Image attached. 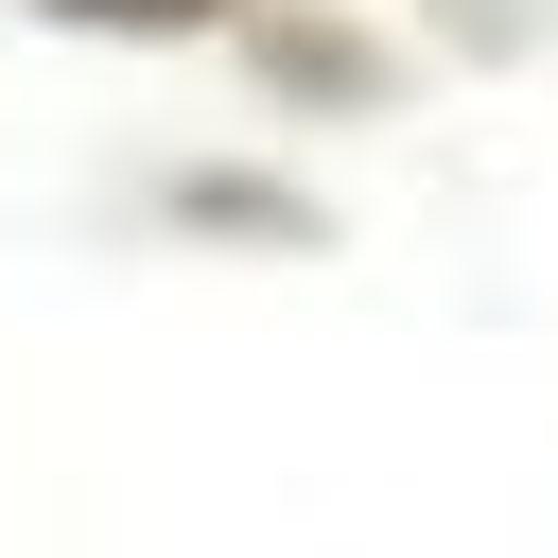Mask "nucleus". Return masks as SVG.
I'll use <instances>...</instances> for the list:
<instances>
[{"instance_id":"nucleus-3","label":"nucleus","mask_w":558,"mask_h":558,"mask_svg":"<svg viewBox=\"0 0 558 558\" xmlns=\"http://www.w3.org/2000/svg\"><path fill=\"white\" fill-rule=\"evenodd\" d=\"M35 17H87V35H244L262 0H35Z\"/></svg>"},{"instance_id":"nucleus-2","label":"nucleus","mask_w":558,"mask_h":558,"mask_svg":"<svg viewBox=\"0 0 558 558\" xmlns=\"http://www.w3.org/2000/svg\"><path fill=\"white\" fill-rule=\"evenodd\" d=\"M244 52H262V87H279V105H349V122L401 87V52H384L366 17H314V0H262V17H244Z\"/></svg>"},{"instance_id":"nucleus-4","label":"nucleus","mask_w":558,"mask_h":558,"mask_svg":"<svg viewBox=\"0 0 558 558\" xmlns=\"http://www.w3.org/2000/svg\"><path fill=\"white\" fill-rule=\"evenodd\" d=\"M436 35H453V52H523V35H541V0H436Z\"/></svg>"},{"instance_id":"nucleus-1","label":"nucleus","mask_w":558,"mask_h":558,"mask_svg":"<svg viewBox=\"0 0 558 558\" xmlns=\"http://www.w3.org/2000/svg\"><path fill=\"white\" fill-rule=\"evenodd\" d=\"M157 227H192V244H279V262L331 244V209H314L296 174H262V157H174V174H157Z\"/></svg>"}]
</instances>
